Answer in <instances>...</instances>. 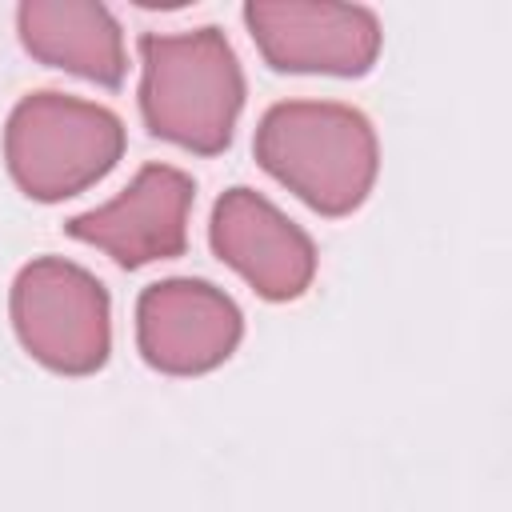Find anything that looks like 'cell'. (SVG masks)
<instances>
[{
    "instance_id": "4",
    "label": "cell",
    "mask_w": 512,
    "mask_h": 512,
    "mask_svg": "<svg viewBox=\"0 0 512 512\" xmlns=\"http://www.w3.org/2000/svg\"><path fill=\"white\" fill-rule=\"evenodd\" d=\"M8 320L20 348L56 376H92L112 356V296L96 272L68 256L20 264Z\"/></svg>"
},
{
    "instance_id": "1",
    "label": "cell",
    "mask_w": 512,
    "mask_h": 512,
    "mask_svg": "<svg viewBox=\"0 0 512 512\" xmlns=\"http://www.w3.org/2000/svg\"><path fill=\"white\" fill-rule=\"evenodd\" d=\"M140 120L192 156H220L240 124L248 80L232 40L216 24L184 32H140Z\"/></svg>"
},
{
    "instance_id": "5",
    "label": "cell",
    "mask_w": 512,
    "mask_h": 512,
    "mask_svg": "<svg viewBox=\"0 0 512 512\" xmlns=\"http://www.w3.org/2000/svg\"><path fill=\"white\" fill-rule=\"evenodd\" d=\"M244 28L272 72L368 76L384 48L380 16L340 0H248Z\"/></svg>"
},
{
    "instance_id": "6",
    "label": "cell",
    "mask_w": 512,
    "mask_h": 512,
    "mask_svg": "<svg viewBox=\"0 0 512 512\" xmlns=\"http://www.w3.org/2000/svg\"><path fill=\"white\" fill-rule=\"evenodd\" d=\"M196 204V180L176 164H144L104 204L72 216L64 232L120 268H148L176 260L188 248V216Z\"/></svg>"
},
{
    "instance_id": "8",
    "label": "cell",
    "mask_w": 512,
    "mask_h": 512,
    "mask_svg": "<svg viewBox=\"0 0 512 512\" xmlns=\"http://www.w3.org/2000/svg\"><path fill=\"white\" fill-rule=\"evenodd\" d=\"M208 244L220 264H228L260 300L288 304L300 300L316 280V244L312 236L284 216L256 188H228L212 204Z\"/></svg>"
},
{
    "instance_id": "2",
    "label": "cell",
    "mask_w": 512,
    "mask_h": 512,
    "mask_svg": "<svg viewBox=\"0 0 512 512\" xmlns=\"http://www.w3.org/2000/svg\"><path fill=\"white\" fill-rule=\"evenodd\" d=\"M256 164L320 216H352L376 188L372 120L340 100H276L252 132Z\"/></svg>"
},
{
    "instance_id": "3",
    "label": "cell",
    "mask_w": 512,
    "mask_h": 512,
    "mask_svg": "<svg viewBox=\"0 0 512 512\" xmlns=\"http://www.w3.org/2000/svg\"><path fill=\"white\" fill-rule=\"evenodd\" d=\"M124 120L96 100L40 88L4 120V168L36 204H60L100 184L124 156Z\"/></svg>"
},
{
    "instance_id": "9",
    "label": "cell",
    "mask_w": 512,
    "mask_h": 512,
    "mask_svg": "<svg viewBox=\"0 0 512 512\" xmlns=\"http://www.w3.org/2000/svg\"><path fill=\"white\" fill-rule=\"evenodd\" d=\"M16 36L32 60L80 76L96 88H120L128 76L124 28L108 4L24 0L16 8Z\"/></svg>"
},
{
    "instance_id": "7",
    "label": "cell",
    "mask_w": 512,
    "mask_h": 512,
    "mask_svg": "<svg viewBox=\"0 0 512 512\" xmlns=\"http://www.w3.org/2000/svg\"><path fill=\"white\" fill-rule=\"evenodd\" d=\"M244 340L240 304L212 280L168 276L136 296L140 360L164 376H204Z\"/></svg>"
}]
</instances>
